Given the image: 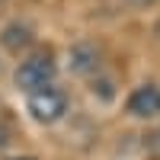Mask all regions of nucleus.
<instances>
[{"label":"nucleus","mask_w":160,"mask_h":160,"mask_svg":"<svg viewBox=\"0 0 160 160\" xmlns=\"http://www.w3.org/2000/svg\"><path fill=\"white\" fill-rule=\"evenodd\" d=\"M55 58H51V51H38V55L26 58L19 68H16V87L26 90V93H35L51 83V77H55Z\"/></svg>","instance_id":"f257e3e1"},{"label":"nucleus","mask_w":160,"mask_h":160,"mask_svg":"<svg viewBox=\"0 0 160 160\" xmlns=\"http://www.w3.org/2000/svg\"><path fill=\"white\" fill-rule=\"evenodd\" d=\"M29 112L35 122H42V125H51V122H58V118L68 112V96L58 90V87H42V90H35L29 93Z\"/></svg>","instance_id":"f03ea898"},{"label":"nucleus","mask_w":160,"mask_h":160,"mask_svg":"<svg viewBox=\"0 0 160 160\" xmlns=\"http://www.w3.org/2000/svg\"><path fill=\"white\" fill-rule=\"evenodd\" d=\"M128 112L135 115V118H151V115H160V90H157L154 83L138 87V90L128 96Z\"/></svg>","instance_id":"7ed1b4c3"},{"label":"nucleus","mask_w":160,"mask_h":160,"mask_svg":"<svg viewBox=\"0 0 160 160\" xmlns=\"http://www.w3.org/2000/svg\"><path fill=\"white\" fill-rule=\"evenodd\" d=\"M0 42H3V48H10V51H19V48H26V45L32 42V35H29V29H26V26L13 22V26H7V29H3Z\"/></svg>","instance_id":"20e7f679"},{"label":"nucleus","mask_w":160,"mask_h":160,"mask_svg":"<svg viewBox=\"0 0 160 160\" xmlns=\"http://www.w3.org/2000/svg\"><path fill=\"white\" fill-rule=\"evenodd\" d=\"M71 58H74V61H71V68H74V71H90V68H96V51L87 48V45L74 48V55H71Z\"/></svg>","instance_id":"39448f33"},{"label":"nucleus","mask_w":160,"mask_h":160,"mask_svg":"<svg viewBox=\"0 0 160 160\" xmlns=\"http://www.w3.org/2000/svg\"><path fill=\"white\" fill-rule=\"evenodd\" d=\"M131 3H138V7H148V3H154V0H131Z\"/></svg>","instance_id":"423d86ee"},{"label":"nucleus","mask_w":160,"mask_h":160,"mask_svg":"<svg viewBox=\"0 0 160 160\" xmlns=\"http://www.w3.org/2000/svg\"><path fill=\"white\" fill-rule=\"evenodd\" d=\"M7 160H35V157H7Z\"/></svg>","instance_id":"0eeeda50"}]
</instances>
